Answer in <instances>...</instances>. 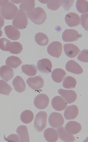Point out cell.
I'll return each instance as SVG.
<instances>
[{
	"mask_svg": "<svg viewBox=\"0 0 88 142\" xmlns=\"http://www.w3.org/2000/svg\"><path fill=\"white\" fill-rule=\"evenodd\" d=\"M27 17L35 24L40 25L45 21L47 16L44 9L40 7L34 8L32 11L27 12Z\"/></svg>",
	"mask_w": 88,
	"mask_h": 142,
	"instance_id": "6da1fadb",
	"label": "cell"
},
{
	"mask_svg": "<svg viewBox=\"0 0 88 142\" xmlns=\"http://www.w3.org/2000/svg\"><path fill=\"white\" fill-rule=\"evenodd\" d=\"M28 24L27 13L23 10L19 9L18 13L13 20V26L17 29H23L27 27Z\"/></svg>",
	"mask_w": 88,
	"mask_h": 142,
	"instance_id": "7a4b0ae2",
	"label": "cell"
},
{
	"mask_svg": "<svg viewBox=\"0 0 88 142\" xmlns=\"http://www.w3.org/2000/svg\"><path fill=\"white\" fill-rule=\"evenodd\" d=\"M17 7L13 3L9 2L1 10V14L2 17L7 20L13 19L18 12Z\"/></svg>",
	"mask_w": 88,
	"mask_h": 142,
	"instance_id": "3957f363",
	"label": "cell"
},
{
	"mask_svg": "<svg viewBox=\"0 0 88 142\" xmlns=\"http://www.w3.org/2000/svg\"><path fill=\"white\" fill-rule=\"evenodd\" d=\"M47 115L43 111H40L36 114L34 121V125L36 130L42 132L46 126Z\"/></svg>",
	"mask_w": 88,
	"mask_h": 142,
	"instance_id": "277c9868",
	"label": "cell"
},
{
	"mask_svg": "<svg viewBox=\"0 0 88 142\" xmlns=\"http://www.w3.org/2000/svg\"><path fill=\"white\" fill-rule=\"evenodd\" d=\"M48 122L50 126L54 128L62 126L64 123V119L62 115L56 112L51 113L48 118Z\"/></svg>",
	"mask_w": 88,
	"mask_h": 142,
	"instance_id": "5b68a950",
	"label": "cell"
},
{
	"mask_svg": "<svg viewBox=\"0 0 88 142\" xmlns=\"http://www.w3.org/2000/svg\"><path fill=\"white\" fill-rule=\"evenodd\" d=\"M47 51L48 54L50 55L58 58L62 52V44L58 41H53L48 46Z\"/></svg>",
	"mask_w": 88,
	"mask_h": 142,
	"instance_id": "8992f818",
	"label": "cell"
},
{
	"mask_svg": "<svg viewBox=\"0 0 88 142\" xmlns=\"http://www.w3.org/2000/svg\"><path fill=\"white\" fill-rule=\"evenodd\" d=\"M81 36L82 35L77 31L73 29H67L63 32L62 38L65 42H70L78 40Z\"/></svg>",
	"mask_w": 88,
	"mask_h": 142,
	"instance_id": "52a82bcc",
	"label": "cell"
},
{
	"mask_svg": "<svg viewBox=\"0 0 88 142\" xmlns=\"http://www.w3.org/2000/svg\"><path fill=\"white\" fill-rule=\"evenodd\" d=\"M49 101V98L47 95L44 94H41L35 97L34 104L35 107L38 109L42 110L47 107Z\"/></svg>",
	"mask_w": 88,
	"mask_h": 142,
	"instance_id": "ba28073f",
	"label": "cell"
},
{
	"mask_svg": "<svg viewBox=\"0 0 88 142\" xmlns=\"http://www.w3.org/2000/svg\"><path fill=\"white\" fill-rule=\"evenodd\" d=\"M26 83L29 86L34 90L41 89L43 87L44 84L43 79L40 75L28 78L27 80Z\"/></svg>",
	"mask_w": 88,
	"mask_h": 142,
	"instance_id": "9c48e42d",
	"label": "cell"
},
{
	"mask_svg": "<svg viewBox=\"0 0 88 142\" xmlns=\"http://www.w3.org/2000/svg\"><path fill=\"white\" fill-rule=\"evenodd\" d=\"M37 66L38 70L42 73L49 74L51 72L52 64L48 59L44 58L38 60Z\"/></svg>",
	"mask_w": 88,
	"mask_h": 142,
	"instance_id": "30bf717a",
	"label": "cell"
},
{
	"mask_svg": "<svg viewBox=\"0 0 88 142\" xmlns=\"http://www.w3.org/2000/svg\"><path fill=\"white\" fill-rule=\"evenodd\" d=\"M58 93L65 99L68 104L74 102L76 100L77 96L76 92L72 90H67L62 89L58 90Z\"/></svg>",
	"mask_w": 88,
	"mask_h": 142,
	"instance_id": "8fae6325",
	"label": "cell"
},
{
	"mask_svg": "<svg viewBox=\"0 0 88 142\" xmlns=\"http://www.w3.org/2000/svg\"><path fill=\"white\" fill-rule=\"evenodd\" d=\"M4 30L7 37L11 40H18L20 37V33L19 31L17 28L12 25H9L5 27Z\"/></svg>",
	"mask_w": 88,
	"mask_h": 142,
	"instance_id": "7c38bea8",
	"label": "cell"
},
{
	"mask_svg": "<svg viewBox=\"0 0 88 142\" xmlns=\"http://www.w3.org/2000/svg\"><path fill=\"white\" fill-rule=\"evenodd\" d=\"M63 49L66 55L71 58L76 57L80 51L77 46L71 43L65 44L63 46Z\"/></svg>",
	"mask_w": 88,
	"mask_h": 142,
	"instance_id": "4fadbf2b",
	"label": "cell"
},
{
	"mask_svg": "<svg viewBox=\"0 0 88 142\" xmlns=\"http://www.w3.org/2000/svg\"><path fill=\"white\" fill-rule=\"evenodd\" d=\"M65 20L67 25L71 27L76 26L79 25L80 22L79 16L73 12L67 14L65 16Z\"/></svg>",
	"mask_w": 88,
	"mask_h": 142,
	"instance_id": "5bb4252c",
	"label": "cell"
},
{
	"mask_svg": "<svg viewBox=\"0 0 88 142\" xmlns=\"http://www.w3.org/2000/svg\"><path fill=\"white\" fill-rule=\"evenodd\" d=\"M53 108L58 111H63L67 106V103L61 97L57 96L54 97L51 101Z\"/></svg>",
	"mask_w": 88,
	"mask_h": 142,
	"instance_id": "9a60e30c",
	"label": "cell"
},
{
	"mask_svg": "<svg viewBox=\"0 0 88 142\" xmlns=\"http://www.w3.org/2000/svg\"><path fill=\"white\" fill-rule=\"evenodd\" d=\"M65 129L69 133L74 135L79 133L82 129L81 124L77 122L70 121L67 123Z\"/></svg>",
	"mask_w": 88,
	"mask_h": 142,
	"instance_id": "2e32d148",
	"label": "cell"
},
{
	"mask_svg": "<svg viewBox=\"0 0 88 142\" xmlns=\"http://www.w3.org/2000/svg\"><path fill=\"white\" fill-rule=\"evenodd\" d=\"M65 68L67 71L76 74H81L83 72V69L80 65L73 60H70L67 62Z\"/></svg>",
	"mask_w": 88,
	"mask_h": 142,
	"instance_id": "e0dca14e",
	"label": "cell"
},
{
	"mask_svg": "<svg viewBox=\"0 0 88 142\" xmlns=\"http://www.w3.org/2000/svg\"><path fill=\"white\" fill-rule=\"evenodd\" d=\"M13 69L9 66L4 65L0 68V76L1 78L8 82L14 76Z\"/></svg>",
	"mask_w": 88,
	"mask_h": 142,
	"instance_id": "ac0fdd59",
	"label": "cell"
},
{
	"mask_svg": "<svg viewBox=\"0 0 88 142\" xmlns=\"http://www.w3.org/2000/svg\"><path fill=\"white\" fill-rule=\"evenodd\" d=\"M79 109L75 105L68 106L64 112V116L67 120L74 119L79 114Z\"/></svg>",
	"mask_w": 88,
	"mask_h": 142,
	"instance_id": "d6986e66",
	"label": "cell"
},
{
	"mask_svg": "<svg viewBox=\"0 0 88 142\" xmlns=\"http://www.w3.org/2000/svg\"><path fill=\"white\" fill-rule=\"evenodd\" d=\"M44 137L46 140L49 142H55L58 139V132L55 129L49 128L46 129L44 132Z\"/></svg>",
	"mask_w": 88,
	"mask_h": 142,
	"instance_id": "ffe728a7",
	"label": "cell"
},
{
	"mask_svg": "<svg viewBox=\"0 0 88 142\" xmlns=\"http://www.w3.org/2000/svg\"><path fill=\"white\" fill-rule=\"evenodd\" d=\"M12 83L14 89L18 92H22L26 90V83L20 76H16L13 80Z\"/></svg>",
	"mask_w": 88,
	"mask_h": 142,
	"instance_id": "44dd1931",
	"label": "cell"
},
{
	"mask_svg": "<svg viewBox=\"0 0 88 142\" xmlns=\"http://www.w3.org/2000/svg\"><path fill=\"white\" fill-rule=\"evenodd\" d=\"M16 132L19 136L20 142H30L29 134L26 126L22 125L19 126L17 129Z\"/></svg>",
	"mask_w": 88,
	"mask_h": 142,
	"instance_id": "7402d4cb",
	"label": "cell"
},
{
	"mask_svg": "<svg viewBox=\"0 0 88 142\" xmlns=\"http://www.w3.org/2000/svg\"><path fill=\"white\" fill-rule=\"evenodd\" d=\"M59 137L62 141L64 142H74L76 140L74 136L65 130L63 127H61L57 129Z\"/></svg>",
	"mask_w": 88,
	"mask_h": 142,
	"instance_id": "603a6c76",
	"label": "cell"
},
{
	"mask_svg": "<svg viewBox=\"0 0 88 142\" xmlns=\"http://www.w3.org/2000/svg\"><path fill=\"white\" fill-rule=\"evenodd\" d=\"M66 73L65 71L61 68L54 69L52 72L51 77L53 80L57 83H60L63 80Z\"/></svg>",
	"mask_w": 88,
	"mask_h": 142,
	"instance_id": "cb8c5ba5",
	"label": "cell"
},
{
	"mask_svg": "<svg viewBox=\"0 0 88 142\" xmlns=\"http://www.w3.org/2000/svg\"><path fill=\"white\" fill-rule=\"evenodd\" d=\"M22 72L29 76H33L37 74L38 71L35 66L34 64L23 65L21 67Z\"/></svg>",
	"mask_w": 88,
	"mask_h": 142,
	"instance_id": "d4e9b609",
	"label": "cell"
},
{
	"mask_svg": "<svg viewBox=\"0 0 88 142\" xmlns=\"http://www.w3.org/2000/svg\"><path fill=\"white\" fill-rule=\"evenodd\" d=\"M22 63V60L19 57L14 56L8 57L5 61L6 65L15 69L20 66Z\"/></svg>",
	"mask_w": 88,
	"mask_h": 142,
	"instance_id": "484cf974",
	"label": "cell"
},
{
	"mask_svg": "<svg viewBox=\"0 0 88 142\" xmlns=\"http://www.w3.org/2000/svg\"><path fill=\"white\" fill-rule=\"evenodd\" d=\"M34 39L36 43L42 46L47 45L49 42V39L47 36L42 32L37 33L35 36Z\"/></svg>",
	"mask_w": 88,
	"mask_h": 142,
	"instance_id": "4316f807",
	"label": "cell"
},
{
	"mask_svg": "<svg viewBox=\"0 0 88 142\" xmlns=\"http://www.w3.org/2000/svg\"><path fill=\"white\" fill-rule=\"evenodd\" d=\"M35 6V0H22L19 6L20 9L27 12L32 10Z\"/></svg>",
	"mask_w": 88,
	"mask_h": 142,
	"instance_id": "83f0119b",
	"label": "cell"
},
{
	"mask_svg": "<svg viewBox=\"0 0 88 142\" xmlns=\"http://www.w3.org/2000/svg\"><path fill=\"white\" fill-rule=\"evenodd\" d=\"M34 117V114L31 111L26 110L22 112L20 118L22 122L25 124H27L30 123L33 121Z\"/></svg>",
	"mask_w": 88,
	"mask_h": 142,
	"instance_id": "f1b7e54d",
	"label": "cell"
},
{
	"mask_svg": "<svg viewBox=\"0 0 88 142\" xmlns=\"http://www.w3.org/2000/svg\"><path fill=\"white\" fill-rule=\"evenodd\" d=\"M77 84V81L74 78L70 76H68L64 80L62 85L64 88L70 89L75 88Z\"/></svg>",
	"mask_w": 88,
	"mask_h": 142,
	"instance_id": "f546056e",
	"label": "cell"
},
{
	"mask_svg": "<svg viewBox=\"0 0 88 142\" xmlns=\"http://www.w3.org/2000/svg\"><path fill=\"white\" fill-rule=\"evenodd\" d=\"M76 7L77 11L80 13L84 14L88 11V2L86 0H78L77 1Z\"/></svg>",
	"mask_w": 88,
	"mask_h": 142,
	"instance_id": "4dcf8cb0",
	"label": "cell"
},
{
	"mask_svg": "<svg viewBox=\"0 0 88 142\" xmlns=\"http://www.w3.org/2000/svg\"><path fill=\"white\" fill-rule=\"evenodd\" d=\"M11 87L6 82L0 80V94L9 96L12 90Z\"/></svg>",
	"mask_w": 88,
	"mask_h": 142,
	"instance_id": "1f68e13d",
	"label": "cell"
},
{
	"mask_svg": "<svg viewBox=\"0 0 88 142\" xmlns=\"http://www.w3.org/2000/svg\"><path fill=\"white\" fill-rule=\"evenodd\" d=\"M23 49L22 45L17 41L11 42V48L9 51L13 54H18L20 53Z\"/></svg>",
	"mask_w": 88,
	"mask_h": 142,
	"instance_id": "d6a6232c",
	"label": "cell"
},
{
	"mask_svg": "<svg viewBox=\"0 0 88 142\" xmlns=\"http://www.w3.org/2000/svg\"><path fill=\"white\" fill-rule=\"evenodd\" d=\"M11 43L9 40L5 38H2L0 39V49L3 51H9Z\"/></svg>",
	"mask_w": 88,
	"mask_h": 142,
	"instance_id": "836d02e7",
	"label": "cell"
},
{
	"mask_svg": "<svg viewBox=\"0 0 88 142\" xmlns=\"http://www.w3.org/2000/svg\"><path fill=\"white\" fill-rule=\"evenodd\" d=\"M61 6L60 0H50L47 4L49 9L54 11L57 10Z\"/></svg>",
	"mask_w": 88,
	"mask_h": 142,
	"instance_id": "e575fe53",
	"label": "cell"
},
{
	"mask_svg": "<svg viewBox=\"0 0 88 142\" xmlns=\"http://www.w3.org/2000/svg\"><path fill=\"white\" fill-rule=\"evenodd\" d=\"M78 59L84 62H88V51L87 49H84L81 52L77 57Z\"/></svg>",
	"mask_w": 88,
	"mask_h": 142,
	"instance_id": "d590c367",
	"label": "cell"
},
{
	"mask_svg": "<svg viewBox=\"0 0 88 142\" xmlns=\"http://www.w3.org/2000/svg\"><path fill=\"white\" fill-rule=\"evenodd\" d=\"M74 1V0H60V3L65 10L68 11L73 6Z\"/></svg>",
	"mask_w": 88,
	"mask_h": 142,
	"instance_id": "8d00e7d4",
	"label": "cell"
},
{
	"mask_svg": "<svg viewBox=\"0 0 88 142\" xmlns=\"http://www.w3.org/2000/svg\"><path fill=\"white\" fill-rule=\"evenodd\" d=\"M88 14L87 13L81 15V24L85 30L88 31Z\"/></svg>",
	"mask_w": 88,
	"mask_h": 142,
	"instance_id": "74e56055",
	"label": "cell"
},
{
	"mask_svg": "<svg viewBox=\"0 0 88 142\" xmlns=\"http://www.w3.org/2000/svg\"><path fill=\"white\" fill-rule=\"evenodd\" d=\"M5 140L8 142H20L19 136L15 134H11L6 138L5 135L4 137Z\"/></svg>",
	"mask_w": 88,
	"mask_h": 142,
	"instance_id": "f35d334b",
	"label": "cell"
},
{
	"mask_svg": "<svg viewBox=\"0 0 88 142\" xmlns=\"http://www.w3.org/2000/svg\"><path fill=\"white\" fill-rule=\"evenodd\" d=\"M22 0H11L12 3H15L16 4H18L21 2Z\"/></svg>",
	"mask_w": 88,
	"mask_h": 142,
	"instance_id": "ab89813d",
	"label": "cell"
}]
</instances>
